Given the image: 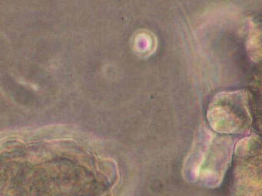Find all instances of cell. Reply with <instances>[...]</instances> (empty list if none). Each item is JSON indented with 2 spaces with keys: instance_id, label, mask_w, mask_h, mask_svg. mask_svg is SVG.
<instances>
[{
  "instance_id": "1",
  "label": "cell",
  "mask_w": 262,
  "mask_h": 196,
  "mask_svg": "<svg viewBox=\"0 0 262 196\" xmlns=\"http://www.w3.org/2000/svg\"><path fill=\"white\" fill-rule=\"evenodd\" d=\"M234 150V139L202 125L184 162V177L191 183L216 188L223 180Z\"/></svg>"
},
{
  "instance_id": "2",
  "label": "cell",
  "mask_w": 262,
  "mask_h": 196,
  "mask_svg": "<svg viewBox=\"0 0 262 196\" xmlns=\"http://www.w3.org/2000/svg\"><path fill=\"white\" fill-rule=\"evenodd\" d=\"M207 120L209 127L220 134L248 133L253 119L246 93L235 90L216 94L207 109Z\"/></svg>"
},
{
  "instance_id": "3",
  "label": "cell",
  "mask_w": 262,
  "mask_h": 196,
  "mask_svg": "<svg viewBox=\"0 0 262 196\" xmlns=\"http://www.w3.org/2000/svg\"><path fill=\"white\" fill-rule=\"evenodd\" d=\"M236 179L237 196H262V176L254 168H242Z\"/></svg>"
},
{
  "instance_id": "4",
  "label": "cell",
  "mask_w": 262,
  "mask_h": 196,
  "mask_svg": "<svg viewBox=\"0 0 262 196\" xmlns=\"http://www.w3.org/2000/svg\"><path fill=\"white\" fill-rule=\"evenodd\" d=\"M248 44V48L249 50L250 55L251 56H254L256 59L257 56L260 55V33H259V31L254 26V24H251L250 26Z\"/></svg>"
}]
</instances>
